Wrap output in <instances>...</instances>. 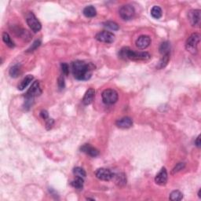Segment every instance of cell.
<instances>
[{"label":"cell","instance_id":"cell-23","mask_svg":"<svg viewBox=\"0 0 201 201\" xmlns=\"http://www.w3.org/2000/svg\"><path fill=\"white\" fill-rule=\"evenodd\" d=\"M3 42L5 43V44L7 45V46H9L10 48L14 47L15 46L14 43L12 41L10 36L9 35L8 33H7V32H3Z\"/></svg>","mask_w":201,"mask_h":201},{"label":"cell","instance_id":"cell-14","mask_svg":"<svg viewBox=\"0 0 201 201\" xmlns=\"http://www.w3.org/2000/svg\"><path fill=\"white\" fill-rule=\"evenodd\" d=\"M116 124L118 127L122 129H126L133 126V120L130 117H123L116 122Z\"/></svg>","mask_w":201,"mask_h":201},{"label":"cell","instance_id":"cell-15","mask_svg":"<svg viewBox=\"0 0 201 201\" xmlns=\"http://www.w3.org/2000/svg\"><path fill=\"white\" fill-rule=\"evenodd\" d=\"M94 97H95V90H94V89L90 88V89L87 90L86 92L85 93L84 96H83V100H82L83 103L85 106H89L93 102Z\"/></svg>","mask_w":201,"mask_h":201},{"label":"cell","instance_id":"cell-1","mask_svg":"<svg viewBox=\"0 0 201 201\" xmlns=\"http://www.w3.org/2000/svg\"><path fill=\"white\" fill-rule=\"evenodd\" d=\"M94 66L92 64H86L84 61H76L72 63V73L78 80H88L91 77Z\"/></svg>","mask_w":201,"mask_h":201},{"label":"cell","instance_id":"cell-16","mask_svg":"<svg viewBox=\"0 0 201 201\" xmlns=\"http://www.w3.org/2000/svg\"><path fill=\"white\" fill-rule=\"evenodd\" d=\"M83 14L86 18H94L97 14V10L93 6H88L83 9Z\"/></svg>","mask_w":201,"mask_h":201},{"label":"cell","instance_id":"cell-25","mask_svg":"<svg viewBox=\"0 0 201 201\" xmlns=\"http://www.w3.org/2000/svg\"><path fill=\"white\" fill-rule=\"evenodd\" d=\"M126 178H125V175L123 174H117L116 176V183L119 185V186H123L126 183Z\"/></svg>","mask_w":201,"mask_h":201},{"label":"cell","instance_id":"cell-30","mask_svg":"<svg viewBox=\"0 0 201 201\" xmlns=\"http://www.w3.org/2000/svg\"><path fill=\"white\" fill-rule=\"evenodd\" d=\"M61 69H62V72L64 75H69V65H68V64H66V63H62V64H61Z\"/></svg>","mask_w":201,"mask_h":201},{"label":"cell","instance_id":"cell-33","mask_svg":"<svg viewBox=\"0 0 201 201\" xmlns=\"http://www.w3.org/2000/svg\"><path fill=\"white\" fill-rule=\"evenodd\" d=\"M40 115H41L42 118H43V120H46L48 118H49V115H48V112H46V111H45V110L42 111L41 113H40Z\"/></svg>","mask_w":201,"mask_h":201},{"label":"cell","instance_id":"cell-28","mask_svg":"<svg viewBox=\"0 0 201 201\" xmlns=\"http://www.w3.org/2000/svg\"><path fill=\"white\" fill-rule=\"evenodd\" d=\"M185 164L184 163H178L174 168H173L172 172L171 173H172L173 174H176V173L179 172V171H181L182 170H183L184 168H185Z\"/></svg>","mask_w":201,"mask_h":201},{"label":"cell","instance_id":"cell-7","mask_svg":"<svg viewBox=\"0 0 201 201\" xmlns=\"http://www.w3.org/2000/svg\"><path fill=\"white\" fill-rule=\"evenodd\" d=\"M95 39L99 42L105 43H112L115 40V35L113 33L107 31H103V32H98L96 35Z\"/></svg>","mask_w":201,"mask_h":201},{"label":"cell","instance_id":"cell-4","mask_svg":"<svg viewBox=\"0 0 201 201\" xmlns=\"http://www.w3.org/2000/svg\"><path fill=\"white\" fill-rule=\"evenodd\" d=\"M103 102L106 105H113L118 100V93L112 89L105 90L101 94Z\"/></svg>","mask_w":201,"mask_h":201},{"label":"cell","instance_id":"cell-11","mask_svg":"<svg viewBox=\"0 0 201 201\" xmlns=\"http://www.w3.org/2000/svg\"><path fill=\"white\" fill-rule=\"evenodd\" d=\"M151 44V38L148 35H141L136 40V46L141 49H146Z\"/></svg>","mask_w":201,"mask_h":201},{"label":"cell","instance_id":"cell-34","mask_svg":"<svg viewBox=\"0 0 201 201\" xmlns=\"http://www.w3.org/2000/svg\"><path fill=\"white\" fill-rule=\"evenodd\" d=\"M195 144H196V145L198 147V148H199V147H200L201 143H200V136L199 135L198 136L197 138H196V140L195 141Z\"/></svg>","mask_w":201,"mask_h":201},{"label":"cell","instance_id":"cell-9","mask_svg":"<svg viewBox=\"0 0 201 201\" xmlns=\"http://www.w3.org/2000/svg\"><path fill=\"white\" fill-rule=\"evenodd\" d=\"M96 177L101 181H110L113 178L114 174L110 170L106 168H99L95 172Z\"/></svg>","mask_w":201,"mask_h":201},{"label":"cell","instance_id":"cell-13","mask_svg":"<svg viewBox=\"0 0 201 201\" xmlns=\"http://www.w3.org/2000/svg\"><path fill=\"white\" fill-rule=\"evenodd\" d=\"M81 151L85 152L86 154H87V155H89L90 157H96L99 155L98 150L94 148V147L91 146L90 144H85V145H83L81 147Z\"/></svg>","mask_w":201,"mask_h":201},{"label":"cell","instance_id":"cell-32","mask_svg":"<svg viewBox=\"0 0 201 201\" xmlns=\"http://www.w3.org/2000/svg\"><path fill=\"white\" fill-rule=\"evenodd\" d=\"M54 120L53 119H49L48 118L47 120H46V128H47V130L50 129V128L52 127V126L54 125Z\"/></svg>","mask_w":201,"mask_h":201},{"label":"cell","instance_id":"cell-29","mask_svg":"<svg viewBox=\"0 0 201 201\" xmlns=\"http://www.w3.org/2000/svg\"><path fill=\"white\" fill-rule=\"evenodd\" d=\"M40 44H41V41H40V40H36V41L34 42V43L32 45V46H31V47L28 49L27 52L34 51V50H35L37 47H39V46H40Z\"/></svg>","mask_w":201,"mask_h":201},{"label":"cell","instance_id":"cell-35","mask_svg":"<svg viewBox=\"0 0 201 201\" xmlns=\"http://www.w3.org/2000/svg\"><path fill=\"white\" fill-rule=\"evenodd\" d=\"M200 192H201V189H199V192H198V196H199V198H201Z\"/></svg>","mask_w":201,"mask_h":201},{"label":"cell","instance_id":"cell-27","mask_svg":"<svg viewBox=\"0 0 201 201\" xmlns=\"http://www.w3.org/2000/svg\"><path fill=\"white\" fill-rule=\"evenodd\" d=\"M104 25L106 26V28H108L113 31H117L119 30V28H120L118 24H117L116 22H113V21H107V22H105Z\"/></svg>","mask_w":201,"mask_h":201},{"label":"cell","instance_id":"cell-6","mask_svg":"<svg viewBox=\"0 0 201 201\" xmlns=\"http://www.w3.org/2000/svg\"><path fill=\"white\" fill-rule=\"evenodd\" d=\"M26 21H27L28 25L29 26V28H30L34 32H38L41 30V23L39 21V20L37 19L36 17L32 13H29L27 15Z\"/></svg>","mask_w":201,"mask_h":201},{"label":"cell","instance_id":"cell-2","mask_svg":"<svg viewBox=\"0 0 201 201\" xmlns=\"http://www.w3.org/2000/svg\"><path fill=\"white\" fill-rule=\"evenodd\" d=\"M119 56L123 60H132V61H146L151 56L147 52H135L129 47H123L120 49Z\"/></svg>","mask_w":201,"mask_h":201},{"label":"cell","instance_id":"cell-19","mask_svg":"<svg viewBox=\"0 0 201 201\" xmlns=\"http://www.w3.org/2000/svg\"><path fill=\"white\" fill-rule=\"evenodd\" d=\"M21 67L20 64H15L10 69V75L13 78H16L21 74Z\"/></svg>","mask_w":201,"mask_h":201},{"label":"cell","instance_id":"cell-20","mask_svg":"<svg viewBox=\"0 0 201 201\" xmlns=\"http://www.w3.org/2000/svg\"><path fill=\"white\" fill-rule=\"evenodd\" d=\"M171 51V45L169 42H163L160 46V52L163 55L170 54Z\"/></svg>","mask_w":201,"mask_h":201},{"label":"cell","instance_id":"cell-8","mask_svg":"<svg viewBox=\"0 0 201 201\" xmlns=\"http://www.w3.org/2000/svg\"><path fill=\"white\" fill-rule=\"evenodd\" d=\"M42 94V89L40 86L39 81H35L29 90H28L27 94H26V97H29V98H34L35 97H38Z\"/></svg>","mask_w":201,"mask_h":201},{"label":"cell","instance_id":"cell-21","mask_svg":"<svg viewBox=\"0 0 201 201\" xmlns=\"http://www.w3.org/2000/svg\"><path fill=\"white\" fill-rule=\"evenodd\" d=\"M182 198H183L182 193H181L179 190H174L170 194L169 199L172 201H178L182 199Z\"/></svg>","mask_w":201,"mask_h":201},{"label":"cell","instance_id":"cell-3","mask_svg":"<svg viewBox=\"0 0 201 201\" xmlns=\"http://www.w3.org/2000/svg\"><path fill=\"white\" fill-rule=\"evenodd\" d=\"M199 41H200V36L199 34H192L187 39L186 43H185V48L188 52L195 54L197 52V46Z\"/></svg>","mask_w":201,"mask_h":201},{"label":"cell","instance_id":"cell-17","mask_svg":"<svg viewBox=\"0 0 201 201\" xmlns=\"http://www.w3.org/2000/svg\"><path fill=\"white\" fill-rule=\"evenodd\" d=\"M32 80H33V76L31 75H28L27 76L24 77L22 81L21 82V83H20L19 86H18V90H24L29 84H30Z\"/></svg>","mask_w":201,"mask_h":201},{"label":"cell","instance_id":"cell-5","mask_svg":"<svg viewBox=\"0 0 201 201\" xmlns=\"http://www.w3.org/2000/svg\"><path fill=\"white\" fill-rule=\"evenodd\" d=\"M119 13L122 19L125 20V21H129L134 18V14H135V10L133 6L126 4L120 7Z\"/></svg>","mask_w":201,"mask_h":201},{"label":"cell","instance_id":"cell-10","mask_svg":"<svg viewBox=\"0 0 201 201\" xmlns=\"http://www.w3.org/2000/svg\"><path fill=\"white\" fill-rule=\"evenodd\" d=\"M188 20L193 26H199L200 24V10H193L188 12Z\"/></svg>","mask_w":201,"mask_h":201},{"label":"cell","instance_id":"cell-31","mask_svg":"<svg viewBox=\"0 0 201 201\" xmlns=\"http://www.w3.org/2000/svg\"><path fill=\"white\" fill-rule=\"evenodd\" d=\"M58 87H59L60 89H61V90L64 89V77L60 76L59 78H58Z\"/></svg>","mask_w":201,"mask_h":201},{"label":"cell","instance_id":"cell-18","mask_svg":"<svg viewBox=\"0 0 201 201\" xmlns=\"http://www.w3.org/2000/svg\"><path fill=\"white\" fill-rule=\"evenodd\" d=\"M162 14H163V12H162L161 8L158 6H154L151 10V15L155 19H160L162 17Z\"/></svg>","mask_w":201,"mask_h":201},{"label":"cell","instance_id":"cell-12","mask_svg":"<svg viewBox=\"0 0 201 201\" xmlns=\"http://www.w3.org/2000/svg\"><path fill=\"white\" fill-rule=\"evenodd\" d=\"M168 172L165 168H163L155 178V182L159 185H164L168 182Z\"/></svg>","mask_w":201,"mask_h":201},{"label":"cell","instance_id":"cell-24","mask_svg":"<svg viewBox=\"0 0 201 201\" xmlns=\"http://www.w3.org/2000/svg\"><path fill=\"white\" fill-rule=\"evenodd\" d=\"M83 178L76 177V179L74 180L73 182H72L71 185L74 187V188H77V189H82L83 187Z\"/></svg>","mask_w":201,"mask_h":201},{"label":"cell","instance_id":"cell-26","mask_svg":"<svg viewBox=\"0 0 201 201\" xmlns=\"http://www.w3.org/2000/svg\"><path fill=\"white\" fill-rule=\"evenodd\" d=\"M73 173L76 177H80V178H85L86 176V171L81 168H74L73 170Z\"/></svg>","mask_w":201,"mask_h":201},{"label":"cell","instance_id":"cell-22","mask_svg":"<svg viewBox=\"0 0 201 201\" xmlns=\"http://www.w3.org/2000/svg\"><path fill=\"white\" fill-rule=\"evenodd\" d=\"M170 61V54H168L163 55V58H161V60L159 62L158 65H157V69H163L164 67H166L167 64H168Z\"/></svg>","mask_w":201,"mask_h":201}]
</instances>
